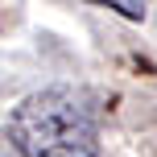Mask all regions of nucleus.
<instances>
[{
	"label": "nucleus",
	"instance_id": "obj_1",
	"mask_svg": "<svg viewBox=\"0 0 157 157\" xmlns=\"http://www.w3.org/2000/svg\"><path fill=\"white\" fill-rule=\"evenodd\" d=\"M8 141L21 157H99V120L83 91L46 87L13 108Z\"/></svg>",
	"mask_w": 157,
	"mask_h": 157
},
{
	"label": "nucleus",
	"instance_id": "obj_2",
	"mask_svg": "<svg viewBox=\"0 0 157 157\" xmlns=\"http://www.w3.org/2000/svg\"><path fill=\"white\" fill-rule=\"evenodd\" d=\"M95 8H108V13H120L124 21H141L145 17V0H87Z\"/></svg>",
	"mask_w": 157,
	"mask_h": 157
}]
</instances>
